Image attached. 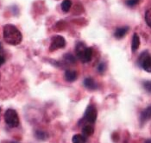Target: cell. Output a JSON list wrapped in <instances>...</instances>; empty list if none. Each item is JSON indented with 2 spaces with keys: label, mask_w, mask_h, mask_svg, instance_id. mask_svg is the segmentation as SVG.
Returning a JSON list of instances; mask_svg holds the SVG:
<instances>
[{
  "label": "cell",
  "mask_w": 151,
  "mask_h": 143,
  "mask_svg": "<svg viewBox=\"0 0 151 143\" xmlns=\"http://www.w3.org/2000/svg\"><path fill=\"white\" fill-rule=\"evenodd\" d=\"M76 57L83 63H87L92 60L93 50L91 48L86 46L83 42H78L75 46Z\"/></svg>",
  "instance_id": "obj_2"
},
{
  "label": "cell",
  "mask_w": 151,
  "mask_h": 143,
  "mask_svg": "<svg viewBox=\"0 0 151 143\" xmlns=\"http://www.w3.org/2000/svg\"><path fill=\"white\" fill-rule=\"evenodd\" d=\"M5 62V60H4V58L3 57V56H1L0 55V66H2V65H4V63Z\"/></svg>",
  "instance_id": "obj_21"
},
{
  "label": "cell",
  "mask_w": 151,
  "mask_h": 143,
  "mask_svg": "<svg viewBox=\"0 0 151 143\" xmlns=\"http://www.w3.org/2000/svg\"><path fill=\"white\" fill-rule=\"evenodd\" d=\"M4 121L11 128H17L19 125V117L15 109H9L4 113Z\"/></svg>",
  "instance_id": "obj_3"
},
{
  "label": "cell",
  "mask_w": 151,
  "mask_h": 143,
  "mask_svg": "<svg viewBox=\"0 0 151 143\" xmlns=\"http://www.w3.org/2000/svg\"><path fill=\"white\" fill-rule=\"evenodd\" d=\"M66 47V40L64 37L61 36H55L52 37L51 39V43L49 50L50 51H55L57 49L64 48Z\"/></svg>",
  "instance_id": "obj_4"
},
{
  "label": "cell",
  "mask_w": 151,
  "mask_h": 143,
  "mask_svg": "<svg viewBox=\"0 0 151 143\" xmlns=\"http://www.w3.org/2000/svg\"><path fill=\"white\" fill-rule=\"evenodd\" d=\"M140 47V37L137 34H134L132 37V42H131V50L132 52H136Z\"/></svg>",
  "instance_id": "obj_11"
},
{
  "label": "cell",
  "mask_w": 151,
  "mask_h": 143,
  "mask_svg": "<svg viewBox=\"0 0 151 143\" xmlns=\"http://www.w3.org/2000/svg\"><path fill=\"white\" fill-rule=\"evenodd\" d=\"M84 86L87 88L88 90H96L98 88V84L94 81V79L92 78H86L84 80Z\"/></svg>",
  "instance_id": "obj_9"
},
{
  "label": "cell",
  "mask_w": 151,
  "mask_h": 143,
  "mask_svg": "<svg viewBox=\"0 0 151 143\" xmlns=\"http://www.w3.org/2000/svg\"><path fill=\"white\" fill-rule=\"evenodd\" d=\"M144 143H151V139H149V140H147L146 142Z\"/></svg>",
  "instance_id": "obj_22"
},
{
  "label": "cell",
  "mask_w": 151,
  "mask_h": 143,
  "mask_svg": "<svg viewBox=\"0 0 151 143\" xmlns=\"http://www.w3.org/2000/svg\"><path fill=\"white\" fill-rule=\"evenodd\" d=\"M2 48H3V47H2V44H1V43H0V50H1V49H2Z\"/></svg>",
  "instance_id": "obj_23"
},
{
  "label": "cell",
  "mask_w": 151,
  "mask_h": 143,
  "mask_svg": "<svg viewBox=\"0 0 151 143\" xmlns=\"http://www.w3.org/2000/svg\"><path fill=\"white\" fill-rule=\"evenodd\" d=\"M71 6H72V1L71 0H63L61 4H60L61 10L63 12L69 11Z\"/></svg>",
  "instance_id": "obj_13"
},
{
  "label": "cell",
  "mask_w": 151,
  "mask_h": 143,
  "mask_svg": "<svg viewBox=\"0 0 151 143\" xmlns=\"http://www.w3.org/2000/svg\"><path fill=\"white\" fill-rule=\"evenodd\" d=\"M145 21L149 27L151 28V9L148 10L145 13Z\"/></svg>",
  "instance_id": "obj_17"
},
{
  "label": "cell",
  "mask_w": 151,
  "mask_h": 143,
  "mask_svg": "<svg viewBox=\"0 0 151 143\" xmlns=\"http://www.w3.org/2000/svg\"><path fill=\"white\" fill-rule=\"evenodd\" d=\"M141 0H127L126 1V5L129 7H134L137 4H139V2Z\"/></svg>",
  "instance_id": "obj_19"
},
{
  "label": "cell",
  "mask_w": 151,
  "mask_h": 143,
  "mask_svg": "<svg viewBox=\"0 0 151 143\" xmlns=\"http://www.w3.org/2000/svg\"><path fill=\"white\" fill-rule=\"evenodd\" d=\"M97 109L95 106L93 105H89L88 107L86 108V112H85V118L86 121H88L91 123H94L97 120Z\"/></svg>",
  "instance_id": "obj_6"
},
{
  "label": "cell",
  "mask_w": 151,
  "mask_h": 143,
  "mask_svg": "<svg viewBox=\"0 0 151 143\" xmlns=\"http://www.w3.org/2000/svg\"><path fill=\"white\" fill-rule=\"evenodd\" d=\"M138 63L144 71L151 72V56L148 52H143L139 57Z\"/></svg>",
  "instance_id": "obj_5"
},
{
  "label": "cell",
  "mask_w": 151,
  "mask_h": 143,
  "mask_svg": "<svg viewBox=\"0 0 151 143\" xmlns=\"http://www.w3.org/2000/svg\"><path fill=\"white\" fill-rule=\"evenodd\" d=\"M129 31V27L127 26H124V27H120L117 28L114 33V36L116 39H122L124 36H125Z\"/></svg>",
  "instance_id": "obj_8"
},
{
  "label": "cell",
  "mask_w": 151,
  "mask_h": 143,
  "mask_svg": "<svg viewBox=\"0 0 151 143\" xmlns=\"http://www.w3.org/2000/svg\"><path fill=\"white\" fill-rule=\"evenodd\" d=\"M72 142L73 143H86V138L84 135L81 134H74L72 138Z\"/></svg>",
  "instance_id": "obj_14"
},
{
  "label": "cell",
  "mask_w": 151,
  "mask_h": 143,
  "mask_svg": "<svg viewBox=\"0 0 151 143\" xmlns=\"http://www.w3.org/2000/svg\"><path fill=\"white\" fill-rule=\"evenodd\" d=\"M3 36L6 43L17 46L19 45L23 41V36L20 30L12 24H6L3 29Z\"/></svg>",
  "instance_id": "obj_1"
},
{
  "label": "cell",
  "mask_w": 151,
  "mask_h": 143,
  "mask_svg": "<svg viewBox=\"0 0 151 143\" xmlns=\"http://www.w3.org/2000/svg\"><path fill=\"white\" fill-rule=\"evenodd\" d=\"M35 137L38 139V140H41V141H43V140H45L47 138V134L46 133H44V132L42 131H36L35 132Z\"/></svg>",
  "instance_id": "obj_16"
},
{
  "label": "cell",
  "mask_w": 151,
  "mask_h": 143,
  "mask_svg": "<svg viewBox=\"0 0 151 143\" xmlns=\"http://www.w3.org/2000/svg\"><path fill=\"white\" fill-rule=\"evenodd\" d=\"M106 70V65L105 63H100L99 66H98V72L99 73H103L105 72V71Z\"/></svg>",
  "instance_id": "obj_20"
},
{
  "label": "cell",
  "mask_w": 151,
  "mask_h": 143,
  "mask_svg": "<svg viewBox=\"0 0 151 143\" xmlns=\"http://www.w3.org/2000/svg\"><path fill=\"white\" fill-rule=\"evenodd\" d=\"M8 143H17V142H8Z\"/></svg>",
  "instance_id": "obj_24"
},
{
  "label": "cell",
  "mask_w": 151,
  "mask_h": 143,
  "mask_svg": "<svg viewBox=\"0 0 151 143\" xmlns=\"http://www.w3.org/2000/svg\"><path fill=\"white\" fill-rule=\"evenodd\" d=\"M94 133V129L91 125H86L82 129V134L84 136H91Z\"/></svg>",
  "instance_id": "obj_12"
},
{
  "label": "cell",
  "mask_w": 151,
  "mask_h": 143,
  "mask_svg": "<svg viewBox=\"0 0 151 143\" xmlns=\"http://www.w3.org/2000/svg\"><path fill=\"white\" fill-rule=\"evenodd\" d=\"M0 112H1V108H0Z\"/></svg>",
  "instance_id": "obj_25"
},
{
  "label": "cell",
  "mask_w": 151,
  "mask_h": 143,
  "mask_svg": "<svg viewBox=\"0 0 151 143\" xmlns=\"http://www.w3.org/2000/svg\"><path fill=\"white\" fill-rule=\"evenodd\" d=\"M142 86H143V88L145 89L146 92H148L149 93H150L151 94V81H149V80L143 81Z\"/></svg>",
  "instance_id": "obj_18"
},
{
  "label": "cell",
  "mask_w": 151,
  "mask_h": 143,
  "mask_svg": "<svg viewBox=\"0 0 151 143\" xmlns=\"http://www.w3.org/2000/svg\"><path fill=\"white\" fill-rule=\"evenodd\" d=\"M65 79L68 82H73L77 79V72L73 70H67L65 72Z\"/></svg>",
  "instance_id": "obj_10"
},
{
  "label": "cell",
  "mask_w": 151,
  "mask_h": 143,
  "mask_svg": "<svg viewBox=\"0 0 151 143\" xmlns=\"http://www.w3.org/2000/svg\"><path fill=\"white\" fill-rule=\"evenodd\" d=\"M64 60L70 64H74L76 62V58L72 54H66L64 55Z\"/></svg>",
  "instance_id": "obj_15"
},
{
  "label": "cell",
  "mask_w": 151,
  "mask_h": 143,
  "mask_svg": "<svg viewBox=\"0 0 151 143\" xmlns=\"http://www.w3.org/2000/svg\"><path fill=\"white\" fill-rule=\"evenodd\" d=\"M151 118V106H149L147 109H145L142 113H141V116H140V121H141V123L143 124L145 123L147 121Z\"/></svg>",
  "instance_id": "obj_7"
}]
</instances>
